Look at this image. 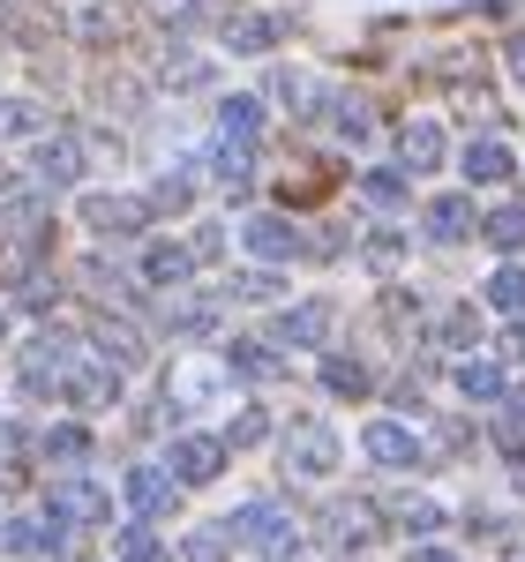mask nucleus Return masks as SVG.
I'll return each instance as SVG.
<instances>
[{
  "mask_svg": "<svg viewBox=\"0 0 525 562\" xmlns=\"http://www.w3.org/2000/svg\"><path fill=\"white\" fill-rule=\"evenodd\" d=\"M166 390H174V397H211V390H219V368H211V360H180Z\"/></svg>",
  "mask_w": 525,
  "mask_h": 562,
  "instance_id": "obj_16",
  "label": "nucleus"
},
{
  "mask_svg": "<svg viewBox=\"0 0 525 562\" xmlns=\"http://www.w3.org/2000/svg\"><path fill=\"white\" fill-rule=\"evenodd\" d=\"M331 105H338V113H331V121H338V135L368 143V128H376V121H368V105H360V98H331Z\"/></svg>",
  "mask_w": 525,
  "mask_h": 562,
  "instance_id": "obj_20",
  "label": "nucleus"
},
{
  "mask_svg": "<svg viewBox=\"0 0 525 562\" xmlns=\"http://www.w3.org/2000/svg\"><path fill=\"white\" fill-rule=\"evenodd\" d=\"M360 188H368V203H405V180L398 173H368Z\"/></svg>",
  "mask_w": 525,
  "mask_h": 562,
  "instance_id": "obj_25",
  "label": "nucleus"
},
{
  "mask_svg": "<svg viewBox=\"0 0 525 562\" xmlns=\"http://www.w3.org/2000/svg\"><path fill=\"white\" fill-rule=\"evenodd\" d=\"M225 532H233V540H248V548H262L270 562H286L293 548H301V532H293V525L278 518L270 503H248L241 518H225Z\"/></svg>",
  "mask_w": 525,
  "mask_h": 562,
  "instance_id": "obj_1",
  "label": "nucleus"
},
{
  "mask_svg": "<svg viewBox=\"0 0 525 562\" xmlns=\"http://www.w3.org/2000/svg\"><path fill=\"white\" fill-rule=\"evenodd\" d=\"M323 383L338 390V397H360V390H368V368H360V360H323Z\"/></svg>",
  "mask_w": 525,
  "mask_h": 562,
  "instance_id": "obj_19",
  "label": "nucleus"
},
{
  "mask_svg": "<svg viewBox=\"0 0 525 562\" xmlns=\"http://www.w3.org/2000/svg\"><path fill=\"white\" fill-rule=\"evenodd\" d=\"M360 450H368L376 465H421V435H413V428H398V420H368Z\"/></svg>",
  "mask_w": 525,
  "mask_h": 562,
  "instance_id": "obj_4",
  "label": "nucleus"
},
{
  "mask_svg": "<svg viewBox=\"0 0 525 562\" xmlns=\"http://www.w3.org/2000/svg\"><path fill=\"white\" fill-rule=\"evenodd\" d=\"M488 307H503V315H525V270H518V262H503V270L488 278Z\"/></svg>",
  "mask_w": 525,
  "mask_h": 562,
  "instance_id": "obj_13",
  "label": "nucleus"
},
{
  "mask_svg": "<svg viewBox=\"0 0 525 562\" xmlns=\"http://www.w3.org/2000/svg\"><path fill=\"white\" fill-rule=\"evenodd\" d=\"M458 390H466V397H495V390H503V375H495L488 360H466V368H458Z\"/></svg>",
  "mask_w": 525,
  "mask_h": 562,
  "instance_id": "obj_23",
  "label": "nucleus"
},
{
  "mask_svg": "<svg viewBox=\"0 0 525 562\" xmlns=\"http://www.w3.org/2000/svg\"><path fill=\"white\" fill-rule=\"evenodd\" d=\"M225 368H241V375H278V352H262V346H225Z\"/></svg>",
  "mask_w": 525,
  "mask_h": 562,
  "instance_id": "obj_21",
  "label": "nucleus"
},
{
  "mask_svg": "<svg viewBox=\"0 0 525 562\" xmlns=\"http://www.w3.org/2000/svg\"><path fill=\"white\" fill-rule=\"evenodd\" d=\"M481 233H488V248H503V256H518V248H525V211H495V217L481 225Z\"/></svg>",
  "mask_w": 525,
  "mask_h": 562,
  "instance_id": "obj_17",
  "label": "nucleus"
},
{
  "mask_svg": "<svg viewBox=\"0 0 525 562\" xmlns=\"http://www.w3.org/2000/svg\"><path fill=\"white\" fill-rule=\"evenodd\" d=\"M129 503L143 510V518H166V510L180 503V480L158 473V465H135V473H129Z\"/></svg>",
  "mask_w": 525,
  "mask_h": 562,
  "instance_id": "obj_5",
  "label": "nucleus"
},
{
  "mask_svg": "<svg viewBox=\"0 0 525 562\" xmlns=\"http://www.w3.org/2000/svg\"><path fill=\"white\" fill-rule=\"evenodd\" d=\"M219 128H225V143H233V150H248V143H256V128H262L256 98H225V105H219Z\"/></svg>",
  "mask_w": 525,
  "mask_h": 562,
  "instance_id": "obj_10",
  "label": "nucleus"
},
{
  "mask_svg": "<svg viewBox=\"0 0 525 562\" xmlns=\"http://www.w3.org/2000/svg\"><path fill=\"white\" fill-rule=\"evenodd\" d=\"M391 518L405 525V532H436V525H443V510H436V503H421V495H413V503H391Z\"/></svg>",
  "mask_w": 525,
  "mask_h": 562,
  "instance_id": "obj_22",
  "label": "nucleus"
},
{
  "mask_svg": "<svg viewBox=\"0 0 525 562\" xmlns=\"http://www.w3.org/2000/svg\"><path fill=\"white\" fill-rule=\"evenodd\" d=\"M143 278H150V285H180V278H188V256H180V248H150V256H143Z\"/></svg>",
  "mask_w": 525,
  "mask_h": 562,
  "instance_id": "obj_18",
  "label": "nucleus"
},
{
  "mask_svg": "<svg viewBox=\"0 0 525 562\" xmlns=\"http://www.w3.org/2000/svg\"><path fill=\"white\" fill-rule=\"evenodd\" d=\"M0 338H8V315H0Z\"/></svg>",
  "mask_w": 525,
  "mask_h": 562,
  "instance_id": "obj_36",
  "label": "nucleus"
},
{
  "mask_svg": "<svg viewBox=\"0 0 525 562\" xmlns=\"http://www.w3.org/2000/svg\"><path fill=\"white\" fill-rule=\"evenodd\" d=\"M121 562H158V540H150L143 525H129V532H121Z\"/></svg>",
  "mask_w": 525,
  "mask_h": 562,
  "instance_id": "obj_24",
  "label": "nucleus"
},
{
  "mask_svg": "<svg viewBox=\"0 0 525 562\" xmlns=\"http://www.w3.org/2000/svg\"><path fill=\"white\" fill-rule=\"evenodd\" d=\"M436 158H443V128H436V121H413V128H405V166L428 173Z\"/></svg>",
  "mask_w": 525,
  "mask_h": 562,
  "instance_id": "obj_12",
  "label": "nucleus"
},
{
  "mask_svg": "<svg viewBox=\"0 0 525 562\" xmlns=\"http://www.w3.org/2000/svg\"><path fill=\"white\" fill-rule=\"evenodd\" d=\"M241 293H248V301H270V293H278V278H270V270H248V278H241Z\"/></svg>",
  "mask_w": 525,
  "mask_h": 562,
  "instance_id": "obj_30",
  "label": "nucleus"
},
{
  "mask_svg": "<svg viewBox=\"0 0 525 562\" xmlns=\"http://www.w3.org/2000/svg\"><path fill=\"white\" fill-rule=\"evenodd\" d=\"M15 450H23V435H15V428H0V458H15Z\"/></svg>",
  "mask_w": 525,
  "mask_h": 562,
  "instance_id": "obj_34",
  "label": "nucleus"
},
{
  "mask_svg": "<svg viewBox=\"0 0 525 562\" xmlns=\"http://www.w3.org/2000/svg\"><path fill=\"white\" fill-rule=\"evenodd\" d=\"M166 465H174V480H180V487H203V480H219V465H225V442H219V435H180Z\"/></svg>",
  "mask_w": 525,
  "mask_h": 562,
  "instance_id": "obj_2",
  "label": "nucleus"
},
{
  "mask_svg": "<svg viewBox=\"0 0 525 562\" xmlns=\"http://www.w3.org/2000/svg\"><path fill=\"white\" fill-rule=\"evenodd\" d=\"M262 45H270V23H256V15L233 23V53H262Z\"/></svg>",
  "mask_w": 525,
  "mask_h": 562,
  "instance_id": "obj_26",
  "label": "nucleus"
},
{
  "mask_svg": "<svg viewBox=\"0 0 525 562\" xmlns=\"http://www.w3.org/2000/svg\"><path fill=\"white\" fill-rule=\"evenodd\" d=\"M188 555H196V562H225V532H196Z\"/></svg>",
  "mask_w": 525,
  "mask_h": 562,
  "instance_id": "obj_28",
  "label": "nucleus"
},
{
  "mask_svg": "<svg viewBox=\"0 0 525 562\" xmlns=\"http://www.w3.org/2000/svg\"><path fill=\"white\" fill-rule=\"evenodd\" d=\"M503 173H511L503 143H466V180H503Z\"/></svg>",
  "mask_w": 525,
  "mask_h": 562,
  "instance_id": "obj_14",
  "label": "nucleus"
},
{
  "mask_svg": "<svg viewBox=\"0 0 525 562\" xmlns=\"http://www.w3.org/2000/svg\"><path fill=\"white\" fill-rule=\"evenodd\" d=\"M150 15H166V23H188V15H196V0H150Z\"/></svg>",
  "mask_w": 525,
  "mask_h": 562,
  "instance_id": "obj_31",
  "label": "nucleus"
},
{
  "mask_svg": "<svg viewBox=\"0 0 525 562\" xmlns=\"http://www.w3.org/2000/svg\"><path fill=\"white\" fill-rule=\"evenodd\" d=\"M23 128H38V113L31 105H0V135H23Z\"/></svg>",
  "mask_w": 525,
  "mask_h": 562,
  "instance_id": "obj_29",
  "label": "nucleus"
},
{
  "mask_svg": "<svg viewBox=\"0 0 525 562\" xmlns=\"http://www.w3.org/2000/svg\"><path fill=\"white\" fill-rule=\"evenodd\" d=\"M466 217H473L466 195H443V203H428V233H436V240H458V233H466Z\"/></svg>",
  "mask_w": 525,
  "mask_h": 562,
  "instance_id": "obj_15",
  "label": "nucleus"
},
{
  "mask_svg": "<svg viewBox=\"0 0 525 562\" xmlns=\"http://www.w3.org/2000/svg\"><path fill=\"white\" fill-rule=\"evenodd\" d=\"M323 330H331V307H323V301L293 307V315H286V323H278V338H286V346H315V338H323Z\"/></svg>",
  "mask_w": 525,
  "mask_h": 562,
  "instance_id": "obj_11",
  "label": "nucleus"
},
{
  "mask_svg": "<svg viewBox=\"0 0 525 562\" xmlns=\"http://www.w3.org/2000/svg\"><path fill=\"white\" fill-rule=\"evenodd\" d=\"M413 562H458V555H443V548H421V555H413Z\"/></svg>",
  "mask_w": 525,
  "mask_h": 562,
  "instance_id": "obj_35",
  "label": "nucleus"
},
{
  "mask_svg": "<svg viewBox=\"0 0 525 562\" xmlns=\"http://www.w3.org/2000/svg\"><path fill=\"white\" fill-rule=\"evenodd\" d=\"M31 173H38L45 188H68V180L83 173V150H76V135H45L38 158H31Z\"/></svg>",
  "mask_w": 525,
  "mask_h": 562,
  "instance_id": "obj_7",
  "label": "nucleus"
},
{
  "mask_svg": "<svg viewBox=\"0 0 525 562\" xmlns=\"http://www.w3.org/2000/svg\"><path fill=\"white\" fill-rule=\"evenodd\" d=\"M511 76L525 83V38H511Z\"/></svg>",
  "mask_w": 525,
  "mask_h": 562,
  "instance_id": "obj_33",
  "label": "nucleus"
},
{
  "mask_svg": "<svg viewBox=\"0 0 525 562\" xmlns=\"http://www.w3.org/2000/svg\"><path fill=\"white\" fill-rule=\"evenodd\" d=\"M53 518L98 525V518H113V495H98L90 480H60V487H53Z\"/></svg>",
  "mask_w": 525,
  "mask_h": 562,
  "instance_id": "obj_6",
  "label": "nucleus"
},
{
  "mask_svg": "<svg viewBox=\"0 0 525 562\" xmlns=\"http://www.w3.org/2000/svg\"><path fill=\"white\" fill-rule=\"evenodd\" d=\"M83 225L105 233V240H135V233H143V203H135V195H90Z\"/></svg>",
  "mask_w": 525,
  "mask_h": 562,
  "instance_id": "obj_3",
  "label": "nucleus"
},
{
  "mask_svg": "<svg viewBox=\"0 0 525 562\" xmlns=\"http://www.w3.org/2000/svg\"><path fill=\"white\" fill-rule=\"evenodd\" d=\"M248 248H256V256H270V262H286L293 248H301V233H293L286 217H248Z\"/></svg>",
  "mask_w": 525,
  "mask_h": 562,
  "instance_id": "obj_9",
  "label": "nucleus"
},
{
  "mask_svg": "<svg viewBox=\"0 0 525 562\" xmlns=\"http://www.w3.org/2000/svg\"><path fill=\"white\" fill-rule=\"evenodd\" d=\"M83 450H90L83 428H53V458H83Z\"/></svg>",
  "mask_w": 525,
  "mask_h": 562,
  "instance_id": "obj_27",
  "label": "nucleus"
},
{
  "mask_svg": "<svg viewBox=\"0 0 525 562\" xmlns=\"http://www.w3.org/2000/svg\"><path fill=\"white\" fill-rule=\"evenodd\" d=\"M286 458H293L308 480H323L331 465H338V442H331L323 428H293V435H286Z\"/></svg>",
  "mask_w": 525,
  "mask_h": 562,
  "instance_id": "obj_8",
  "label": "nucleus"
},
{
  "mask_svg": "<svg viewBox=\"0 0 525 562\" xmlns=\"http://www.w3.org/2000/svg\"><path fill=\"white\" fill-rule=\"evenodd\" d=\"M262 435V413H241V420H233V435H225V442H256Z\"/></svg>",
  "mask_w": 525,
  "mask_h": 562,
  "instance_id": "obj_32",
  "label": "nucleus"
}]
</instances>
